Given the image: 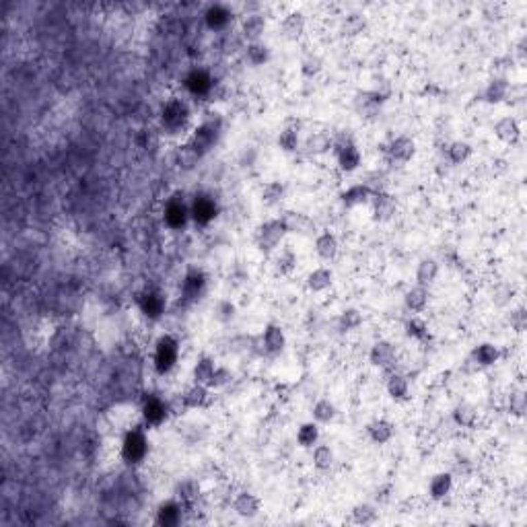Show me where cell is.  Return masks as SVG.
Listing matches in <instances>:
<instances>
[{"mask_svg": "<svg viewBox=\"0 0 527 527\" xmlns=\"http://www.w3.org/2000/svg\"><path fill=\"white\" fill-rule=\"evenodd\" d=\"M334 150H336L338 169L342 173H355L363 165V152L348 134H346V138L340 136L334 140Z\"/></svg>", "mask_w": 527, "mask_h": 527, "instance_id": "3957f363", "label": "cell"}, {"mask_svg": "<svg viewBox=\"0 0 527 527\" xmlns=\"http://www.w3.org/2000/svg\"><path fill=\"white\" fill-rule=\"evenodd\" d=\"M280 29H282V37H284V39H288V41L301 39L303 33H305V14L299 12V10L288 12V14L282 19Z\"/></svg>", "mask_w": 527, "mask_h": 527, "instance_id": "4dcf8cb0", "label": "cell"}, {"mask_svg": "<svg viewBox=\"0 0 527 527\" xmlns=\"http://www.w3.org/2000/svg\"><path fill=\"white\" fill-rule=\"evenodd\" d=\"M416 155V142L414 138L410 136H397L390 142L388 146V157L392 163H397V165H406L414 159Z\"/></svg>", "mask_w": 527, "mask_h": 527, "instance_id": "9a60e30c", "label": "cell"}, {"mask_svg": "<svg viewBox=\"0 0 527 527\" xmlns=\"http://www.w3.org/2000/svg\"><path fill=\"white\" fill-rule=\"evenodd\" d=\"M495 136L507 144H517L519 138H521V126H519V120L513 118V116H505L501 118L497 124H495Z\"/></svg>", "mask_w": 527, "mask_h": 527, "instance_id": "4316f807", "label": "cell"}, {"mask_svg": "<svg viewBox=\"0 0 527 527\" xmlns=\"http://www.w3.org/2000/svg\"><path fill=\"white\" fill-rule=\"evenodd\" d=\"M165 307H167V301H165L163 292H159L155 288H148L138 297V309L148 319H159L165 313Z\"/></svg>", "mask_w": 527, "mask_h": 527, "instance_id": "7c38bea8", "label": "cell"}, {"mask_svg": "<svg viewBox=\"0 0 527 527\" xmlns=\"http://www.w3.org/2000/svg\"><path fill=\"white\" fill-rule=\"evenodd\" d=\"M313 248H315L317 258H319V260H324V262H332V260H336V256H338V252H340L338 237H336L334 233H330V231H321V233L315 237Z\"/></svg>", "mask_w": 527, "mask_h": 527, "instance_id": "cb8c5ba5", "label": "cell"}, {"mask_svg": "<svg viewBox=\"0 0 527 527\" xmlns=\"http://www.w3.org/2000/svg\"><path fill=\"white\" fill-rule=\"evenodd\" d=\"M303 146L309 157H324L334 148V138L328 132H313L305 138Z\"/></svg>", "mask_w": 527, "mask_h": 527, "instance_id": "d4e9b609", "label": "cell"}, {"mask_svg": "<svg viewBox=\"0 0 527 527\" xmlns=\"http://www.w3.org/2000/svg\"><path fill=\"white\" fill-rule=\"evenodd\" d=\"M231 10L225 6V4H212L206 8L204 12V21H206V27L212 29V31H223L229 27L231 23Z\"/></svg>", "mask_w": 527, "mask_h": 527, "instance_id": "f546056e", "label": "cell"}, {"mask_svg": "<svg viewBox=\"0 0 527 527\" xmlns=\"http://www.w3.org/2000/svg\"><path fill=\"white\" fill-rule=\"evenodd\" d=\"M379 519V511L369 505V503H363V505H357L352 509V521L359 524V526H371Z\"/></svg>", "mask_w": 527, "mask_h": 527, "instance_id": "f907efd6", "label": "cell"}, {"mask_svg": "<svg viewBox=\"0 0 527 527\" xmlns=\"http://www.w3.org/2000/svg\"><path fill=\"white\" fill-rule=\"evenodd\" d=\"M406 336L412 338V340H418V342H426L428 340V324L424 319H420L418 315H412L408 321H406Z\"/></svg>", "mask_w": 527, "mask_h": 527, "instance_id": "c3c4849f", "label": "cell"}, {"mask_svg": "<svg viewBox=\"0 0 527 527\" xmlns=\"http://www.w3.org/2000/svg\"><path fill=\"white\" fill-rule=\"evenodd\" d=\"M524 412H526V395L521 394H513L511 395V414H515V416H524Z\"/></svg>", "mask_w": 527, "mask_h": 527, "instance_id": "94428289", "label": "cell"}, {"mask_svg": "<svg viewBox=\"0 0 527 527\" xmlns=\"http://www.w3.org/2000/svg\"><path fill=\"white\" fill-rule=\"evenodd\" d=\"M324 68V60L317 54H309L301 60V74L305 79H315Z\"/></svg>", "mask_w": 527, "mask_h": 527, "instance_id": "11a10c76", "label": "cell"}, {"mask_svg": "<svg viewBox=\"0 0 527 527\" xmlns=\"http://www.w3.org/2000/svg\"><path fill=\"white\" fill-rule=\"evenodd\" d=\"M369 363L377 369L392 371L395 363V346L390 340H377L369 350Z\"/></svg>", "mask_w": 527, "mask_h": 527, "instance_id": "5bb4252c", "label": "cell"}, {"mask_svg": "<svg viewBox=\"0 0 527 527\" xmlns=\"http://www.w3.org/2000/svg\"><path fill=\"white\" fill-rule=\"evenodd\" d=\"M286 231L280 219H268L262 225H258L256 229V246L264 254H272L278 250V246L282 243Z\"/></svg>", "mask_w": 527, "mask_h": 527, "instance_id": "277c9868", "label": "cell"}, {"mask_svg": "<svg viewBox=\"0 0 527 527\" xmlns=\"http://www.w3.org/2000/svg\"><path fill=\"white\" fill-rule=\"evenodd\" d=\"M217 367H219V365L215 363L212 357H208V355L198 357V361H196L194 367H192V381H194V384H200V386H208L210 379H212V375H215V371H217Z\"/></svg>", "mask_w": 527, "mask_h": 527, "instance_id": "836d02e7", "label": "cell"}, {"mask_svg": "<svg viewBox=\"0 0 527 527\" xmlns=\"http://www.w3.org/2000/svg\"><path fill=\"white\" fill-rule=\"evenodd\" d=\"M284 196H286V186L282 181H268V183H264L262 192H260V200L268 208L278 206L284 200Z\"/></svg>", "mask_w": 527, "mask_h": 527, "instance_id": "60d3db41", "label": "cell"}, {"mask_svg": "<svg viewBox=\"0 0 527 527\" xmlns=\"http://www.w3.org/2000/svg\"><path fill=\"white\" fill-rule=\"evenodd\" d=\"M373 194L375 192H373V188L369 183H355V186L346 188L344 192H340V202L346 208H359V206L369 204Z\"/></svg>", "mask_w": 527, "mask_h": 527, "instance_id": "2e32d148", "label": "cell"}, {"mask_svg": "<svg viewBox=\"0 0 527 527\" xmlns=\"http://www.w3.org/2000/svg\"><path fill=\"white\" fill-rule=\"evenodd\" d=\"M430 303V290L428 286H420V284H414L406 290L404 295V307L410 311V313H422Z\"/></svg>", "mask_w": 527, "mask_h": 527, "instance_id": "44dd1931", "label": "cell"}, {"mask_svg": "<svg viewBox=\"0 0 527 527\" xmlns=\"http://www.w3.org/2000/svg\"><path fill=\"white\" fill-rule=\"evenodd\" d=\"M219 134H221V120H212V118H206L196 130H194V136H192V144L200 150V155L208 152L217 140H219Z\"/></svg>", "mask_w": 527, "mask_h": 527, "instance_id": "9c48e42d", "label": "cell"}, {"mask_svg": "<svg viewBox=\"0 0 527 527\" xmlns=\"http://www.w3.org/2000/svg\"><path fill=\"white\" fill-rule=\"evenodd\" d=\"M527 326V313L524 307H519V309H515L513 313H511V328L513 330H517V332H524Z\"/></svg>", "mask_w": 527, "mask_h": 527, "instance_id": "91938a15", "label": "cell"}, {"mask_svg": "<svg viewBox=\"0 0 527 527\" xmlns=\"http://www.w3.org/2000/svg\"><path fill=\"white\" fill-rule=\"evenodd\" d=\"M305 284L311 292H326L328 288H332L334 284V272L328 266H319L315 270H311L305 278Z\"/></svg>", "mask_w": 527, "mask_h": 527, "instance_id": "484cf974", "label": "cell"}, {"mask_svg": "<svg viewBox=\"0 0 527 527\" xmlns=\"http://www.w3.org/2000/svg\"><path fill=\"white\" fill-rule=\"evenodd\" d=\"M138 146L146 152H157V148L161 146V134L152 128H144L138 134Z\"/></svg>", "mask_w": 527, "mask_h": 527, "instance_id": "db71d44e", "label": "cell"}, {"mask_svg": "<svg viewBox=\"0 0 527 527\" xmlns=\"http://www.w3.org/2000/svg\"><path fill=\"white\" fill-rule=\"evenodd\" d=\"M188 120H190V110L181 99H171L163 106V112H161L163 130H167L169 134H177L186 128Z\"/></svg>", "mask_w": 527, "mask_h": 527, "instance_id": "8992f818", "label": "cell"}, {"mask_svg": "<svg viewBox=\"0 0 527 527\" xmlns=\"http://www.w3.org/2000/svg\"><path fill=\"white\" fill-rule=\"evenodd\" d=\"M276 144L282 152L290 155V152H297L299 146H301V136H299V130L297 128H284V130L278 134L276 138Z\"/></svg>", "mask_w": 527, "mask_h": 527, "instance_id": "bcb514c9", "label": "cell"}, {"mask_svg": "<svg viewBox=\"0 0 527 527\" xmlns=\"http://www.w3.org/2000/svg\"><path fill=\"white\" fill-rule=\"evenodd\" d=\"M509 91H511L509 79H507V77H495V79H490L488 85L484 87L482 101H484V103H490V106L505 103L507 97H509Z\"/></svg>", "mask_w": 527, "mask_h": 527, "instance_id": "ac0fdd59", "label": "cell"}, {"mask_svg": "<svg viewBox=\"0 0 527 527\" xmlns=\"http://www.w3.org/2000/svg\"><path fill=\"white\" fill-rule=\"evenodd\" d=\"M215 319L217 321H221V324H229V321H233L235 317H237V307H235V303L233 301H229V299H223V301H219L217 305H215Z\"/></svg>", "mask_w": 527, "mask_h": 527, "instance_id": "f5cc1de1", "label": "cell"}, {"mask_svg": "<svg viewBox=\"0 0 527 527\" xmlns=\"http://www.w3.org/2000/svg\"><path fill=\"white\" fill-rule=\"evenodd\" d=\"M150 451V445H148V437L144 432V428L136 426L128 430L124 435V441H122V459L128 464V466H138L146 459Z\"/></svg>", "mask_w": 527, "mask_h": 527, "instance_id": "6da1fadb", "label": "cell"}, {"mask_svg": "<svg viewBox=\"0 0 527 527\" xmlns=\"http://www.w3.org/2000/svg\"><path fill=\"white\" fill-rule=\"evenodd\" d=\"M140 410H142L144 424H146V426H150V428L161 426V424L167 420V416H169V404H167L163 397H159L157 394L144 395Z\"/></svg>", "mask_w": 527, "mask_h": 527, "instance_id": "52a82bcc", "label": "cell"}, {"mask_svg": "<svg viewBox=\"0 0 527 527\" xmlns=\"http://www.w3.org/2000/svg\"><path fill=\"white\" fill-rule=\"evenodd\" d=\"M200 157H202L200 150H198L192 142L179 144V146L175 148V163H177L181 169H186V171L194 169V167L198 165Z\"/></svg>", "mask_w": 527, "mask_h": 527, "instance_id": "b9f144b4", "label": "cell"}, {"mask_svg": "<svg viewBox=\"0 0 527 527\" xmlns=\"http://www.w3.org/2000/svg\"><path fill=\"white\" fill-rule=\"evenodd\" d=\"M451 418H453V422H455L457 426H461V428H472V426L476 424L478 410H476V406L470 404V401H459V404L453 408Z\"/></svg>", "mask_w": 527, "mask_h": 527, "instance_id": "ab89813d", "label": "cell"}, {"mask_svg": "<svg viewBox=\"0 0 527 527\" xmlns=\"http://www.w3.org/2000/svg\"><path fill=\"white\" fill-rule=\"evenodd\" d=\"M246 56L250 60L252 66H264L270 62V48L264 43V41H254V43H248L246 48Z\"/></svg>", "mask_w": 527, "mask_h": 527, "instance_id": "7dc6e473", "label": "cell"}, {"mask_svg": "<svg viewBox=\"0 0 527 527\" xmlns=\"http://www.w3.org/2000/svg\"><path fill=\"white\" fill-rule=\"evenodd\" d=\"M186 89L192 93V95H208L212 91V79L206 70H192L188 77H186Z\"/></svg>", "mask_w": 527, "mask_h": 527, "instance_id": "d6a6232c", "label": "cell"}, {"mask_svg": "<svg viewBox=\"0 0 527 527\" xmlns=\"http://www.w3.org/2000/svg\"><path fill=\"white\" fill-rule=\"evenodd\" d=\"M363 321H365V317H363V313L357 309V307H348V309H344L342 313H340V317H338V328H340V332H355V330H359L361 326H363Z\"/></svg>", "mask_w": 527, "mask_h": 527, "instance_id": "f6af8a7d", "label": "cell"}, {"mask_svg": "<svg viewBox=\"0 0 527 527\" xmlns=\"http://www.w3.org/2000/svg\"><path fill=\"white\" fill-rule=\"evenodd\" d=\"M441 266L435 258H422L416 266V284L420 286H430L439 278Z\"/></svg>", "mask_w": 527, "mask_h": 527, "instance_id": "8d00e7d4", "label": "cell"}, {"mask_svg": "<svg viewBox=\"0 0 527 527\" xmlns=\"http://www.w3.org/2000/svg\"><path fill=\"white\" fill-rule=\"evenodd\" d=\"M384 101H386V99H384L377 91H359V93L355 95V110H357L359 114L371 116V114H375V112L381 108Z\"/></svg>", "mask_w": 527, "mask_h": 527, "instance_id": "e575fe53", "label": "cell"}, {"mask_svg": "<svg viewBox=\"0 0 527 527\" xmlns=\"http://www.w3.org/2000/svg\"><path fill=\"white\" fill-rule=\"evenodd\" d=\"M280 221H282V225H284V231L290 233V235L309 237V235L315 233V223H313L307 215H303V212H299V210H286V212L280 217Z\"/></svg>", "mask_w": 527, "mask_h": 527, "instance_id": "8fae6325", "label": "cell"}, {"mask_svg": "<svg viewBox=\"0 0 527 527\" xmlns=\"http://www.w3.org/2000/svg\"><path fill=\"white\" fill-rule=\"evenodd\" d=\"M319 424L315 420H307L297 428V445L301 449H313L319 443Z\"/></svg>", "mask_w": 527, "mask_h": 527, "instance_id": "d590c367", "label": "cell"}, {"mask_svg": "<svg viewBox=\"0 0 527 527\" xmlns=\"http://www.w3.org/2000/svg\"><path fill=\"white\" fill-rule=\"evenodd\" d=\"M260 338H262L266 357H276L286 346V334H284L282 326H278V324H268L260 334Z\"/></svg>", "mask_w": 527, "mask_h": 527, "instance_id": "4fadbf2b", "label": "cell"}, {"mask_svg": "<svg viewBox=\"0 0 527 527\" xmlns=\"http://www.w3.org/2000/svg\"><path fill=\"white\" fill-rule=\"evenodd\" d=\"M369 204L373 208V221L375 223H390L397 212V200L386 190L375 192Z\"/></svg>", "mask_w": 527, "mask_h": 527, "instance_id": "30bf717a", "label": "cell"}, {"mask_svg": "<svg viewBox=\"0 0 527 527\" xmlns=\"http://www.w3.org/2000/svg\"><path fill=\"white\" fill-rule=\"evenodd\" d=\"M386 390H388V395L395 401H406L408 394H410V381H408L406 375L392 371L388 381H386Z\"/></svg>", "mask_w": 527, "mask_h": 527, "instance_id": "74e56055", "label": "cell"}, {"mask_svg": "<svg viewBox=\"0 0 527 527\" xmlns=\"http://www.w3.org/2000/svg\"><path fill=\"white\" fill-rule=\"evenodd\" d=\"M499 359H501V348L493 342H482L472 350L468 363H472L476 369H486V367L497 365Z\"/></svg>", "mask_w": 527, "mask_h": 527, "instance_id": "e0dca14e", "label": "cell"}, {"mask_svg": "<svg viewBox=\"0 0 527 527\" xmlns=\"http://www.w3.org/2000/svg\"><path fill=\"white\" fill-rule=\"evenodd\" d=\"M181 501L177 499H169V501H165V503H161L159 505V509H157V515H155V521H157V526L161 527H175L181 524Z\"/></svg>", "mask_w": 527, "mask_h": 527, "instance_id": "ffe728a7", "label": "cell"}, {"mask_svg": "<svg viewBox=\"0 0 527 527\" xmlns=\"http://www.w3.org/2000/svg\"><path fill=\"white\" fill-rule=\"evenodd\" d=\"M365 25H367L365 17L359 14V12H355V14H348V17H346V21H344V31H346L348 35H357V33H361V31L365 29Z\"/></svg>", "mask_w": 527, "mask_h": 527, "instance_id": "680465c9", "label": "cell"}, {"mask_svg": "<svg viewBox=\"0 0 527 527\" xmlns=\"http://www.w3.org/2000/svg\"><path fill=\"white\" fill-rule=\"evenodd\" d=\"M175 495H177V499L181 501V505H190V503H194L196 499H198V495H200V486H198V482L196 480H181L177 486H175Z\"/></svg>", "mask_w": 527, "mask_h": 527, "instance_id": "681fc988", "label": "cell"}, {"mask_svg": "<svg viewBox=\"0 0 527 527\" xmlns=\"http://www.w3.org/2000/svg\"><path fill=\"white\" fill-rule=\"evenodd\" d=\"M217 215H219V204L208 194H196L194 200L190 202V217L196 225H208L217 219Z\"/></svg>", "mask_w": 527, "mask_h": 527, "instance_id": "ba28073f", "label": "cell"}, {"mask_svg": "<svg viewBox=\"0 0 527 527\" xmlns=\"http://www.w3.org/2000/svg\"><path fill=\"white\" fill-rule=\"evenodd\" d=\"M210 388L208 386H200V384H192L183 394L179 395V401L186 410H200L208 404L210 399Z\"/></svg>", "mask_w": 527, "mask_h": 527, "instance_id": "603a6c76", "label": "cell"}, {"mask_svg": "<svg viewBox=\"0 0 527 527\" xmlns=\"http://www.w3.org/2000/svg\"><path fill=\"white\" fill-rule=\"evenodd\" d=\"M311 459H313V466L319 470V472H328L334 461H336V453L330 445H324V443H317L313 449H311Z\"/></svg>", "mask_w": 527, "mask_h": 527, "instance_id": "7bdbcfd3", "label": "cell"}, {"mask_svg": "<svg viewBox=\"0 0 527 527\" xmlns=\"http://www.w3.org/2000/svg\"><path fill=\"white\" fill-rule=\"evenodd\" d=\"M177 361H179V342L173 336L163 334L155 344V371L159 375H167L175 369Z\"/></svg>", "mask_w": 527, "mask_h": 527, "instance_id": "7a4b0ae2", "label": "cell"}, {"mask_svg": "<svg viewBox=\"0 0 527 527\" xmlns=\"http://www.w3.org/2000/svg\"><path fill=\"white\" fill-rule=\"evenodd\" d=\"M165 225L171 231H181L186 229V225L192 221L190 217V204L183 200V194H173L167 202H165V212H163Z\"/></svg>", "mask_w": 527, "mask_h": 527, "instance_id": "5b68a950", "label": "cell"}, {"mask_svg": "<svg viewBox=\"0 0 527 527\" xmlns=\"http://www.w3.org/2000/svg\"><path fill=\"white\" fill-rule=\"evenodd\" d=\"M513 299H515V286H513V284H507V282L499 284V286L495 288V292H493V303H495L497 307H501V309L509 307V305L513 303Z\"/></svg>", "mask_w": 527, "mask_h": 527, "instance_id": "816d5d0a", "label": "cell"}, {"mask_svg": "<svg viewBox=\"0 0 527 527\" xmlns=\"http://www.w3.org/2000/svg\"><path fill=\"white\" fill-rule=\"evenodd\" d=\"M231 381H233L231 369H227V367H217V371H215V375H212L208 388H210V390H223V388H227Z\"/></svg>", "mask_w": 527, "mask_h": 527, "instance_id": "9f6ffc18", "label": "cell"}, {"mask_svg": "<svg viewBox=\"0 0 527 527\" xmlns=\"http://www.w3.org/2000/svg\"><path fill=\"white\" fill-rule=\"evenodd\" d=\"M367 435L375 445H386L395 437V424L388 418H377L367 426Z\"/></svg>", "mask_w": 527, "mask_h": 527, "instance_id": "f1b7e54d", "label": "cell"}, {"mask_svg": "<svg viewBox=\"0 0 527 527\" xmlns=\"http://www.w3.org/2000/svg\"><path fill=\"white\" fill-rule=\"evenodd\" d=\"M453 490V476L449 472H439L428 482V497L437 503L445 501Z\"/></svg>", "mask_w": 527, "mask_h": 527, "instance_id": "83f0119b", "label": "cell"}, {"mask_svg": "<svg viewBox=\"0 0 527 527\" xmlns=\"http://www.w3.org/2000/svg\"><path fill=\"white\" fill-rule=\"evenodd\" d=\"M262 509V501L254 495V493H239L233 501V511L235 515H239L241 519H254L258 517Z\"/></svg>", "mask_w": 527, "mask_h": 527, "instance_id": "7402d4cb", "label": "cell"}, {"mask_svg": "<svg viewBox=\"0 0 527 527\" xmlns=\"http://www.w3.org/2000/svg\"><path fill=\"white\" fill-rule=\"evenodd\" d=\"M181 290H183V297H186L188 301L200 299V297L204 295V290H206V274H204L200 268H190V270L186 272Z\"/></svg>", "mask_w": 527, "mask_h": 527, "instance_id": "d6986e66", "label": "cell"}, {"mask_svg": "<svg viewBox=\"0 0 527 527\" xmlns=\"http://www.w3.org/2000/svg\"><path fill=\"white\" fill-rule=\"evenodd\" d=\"M472 157V144L466 140H455L447 146V161L455 167V165H464L466 161H470Z\"/></svg>", "mask_w": 527, "mask_h": 527, "instance_id": "ee69618b", "label": "cell"}, {"mask_svg": "<svg viewBox=\"0 0 527 527\" xmlns=\"http://www.w3.org/2000/svg\"><path fill=\"white\" fill-rule=\"evenodd\" d=\"M295 266H297V256H295L292 250H282V252L278 254V258H276V270H278L280 274L292 272Z\"/></svg>", "mask_w": 527, "mask_h": 527, "instance_id": "6f0895ef", "label": "cell"}, {"mask_svg": "<svg viewBox=\"0 0 527 527\" xmlns=\"http://www.w3.org/2000/svg\"><path fill=\"white\" fill-rule=\"evenodd\" d=\"M338 416V410H336V404L328 397H321L313 404L311 408V418L317 422V424H330L334 422Z\"/></svg>", "mask_w": 527, "mask_h": 527, "instance_id": "f35d334b", "label": "cell"}, {"mask_svg": "<svg viewBox=\"0 0 527 527\" xmlns=\"http://www.w3.org/2000/svg\"><path fill=\"white\" fill-rule=\"evenodd\" d=\"M266 31V17L262 12H248L246 19L241 21V33L243 37L254 43V41H260V37Z\"/></svg>", "mask_w": 527, "mask_h": 527, "instance_id": "1f68e13d", "label": "cell"}]
</instances>
